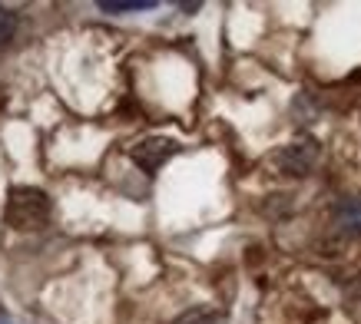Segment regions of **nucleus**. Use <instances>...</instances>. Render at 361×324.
I'll return each mask as SVG.
<instances>
[{"label": "nucleus", "mask_w": 361, "mask_h": 324, "mask_svg": "<svg viewBox=\"0 0 361 324\" xmlns=\"http://www.w3.org/2000/svg\"><path fill=\"white\" fill-rule=\"evenodd\" d=\"M176 152H179V142H176V139H166V136H149V139L136 142V146L130 149V156H133V162H136L146 175H156L166 162L173 159Z\"/></svg>", "instance_id": "7ed1b4c3"}, {"label": "nucleus", "mask_w": 361, "mask_h": 324, "mask_svg": "<svg viewBox=\"0 0 361 324\" xmlns=\"http://www.w3.org/2000/svg\"><path fill=\"white\" fill-rule=\"evenodd\" d=\"M0 324H11V321H7V318H4V314H0Z\"/></svg>", "instance_id": "423d86ee"}, {"label": "nucleus", "mask_w": 361, "mask_h": 324, "mask_svg": "<svg viewBox=\"0 0 361 324\" xmlns=\"http://www.w3.org/2000/svg\"><path fill=\"white\" fill-rule=\"evenodd\" d=\"M4 216H7V225L17 232H37L50 222V199L37 185H13Z\"/></svg>", "instance_id": "f257e3e1"}, {"label": "nucleus", "mask_w": 361, "mask_h": 324, "mask_svg": "<svg viewBox=\"0 0 361 324\" xmlns=\"http://www.w3.org/2000/svg\"><path fill=\"white\" fill-rule=\"evenodd\" d=\"M156 0H99L103 13H133V11H153Z\"/></svg>", "instance_id": "20e7f679"}, {"label": "nucleus", "mask_w": 361, "mask_h": 324, "mask_svg": "<svg viewBox=\"0 0 361 324\" xmlns=\"http://www.w3.org/2000/svg\"><path fill=\"white\" fill-rule=\"evenodd\" d=\"M358 294H361V275H358Z\"/></svg>", "instance_id": "0eeeda50"}, {"label": "nucleus", "mask_w": 361, "mask_h": 324, "mask_svg": "<svg viewBox=\"0 0 361 324\" xmlns=\"http://www.w3.org/2000/svg\"><path fill=\"white\" fill-rule=\"evenodd\" d=\"M318 156H322V149H318V142L312 139V136H298V139L285 142L282 149L272 156V166L279 169V175H292V179H302V175H308L312 169H315Z\"/></svg>", "instance_id": "f03ea898"}, {"label": "nucleus", "mask_w": 361, "mask_h": 324, "mask_svg": "<svg viewBox=\"0 0 361 324\" xmlns=\"http://www.w3.org/2000/svg\"><path fill=\"white\" fill-rule=\"evenodd\" d=\"M173 324H219V311H216V308H206V304H199V308L183 311Z\"/></svg>", "instance_id": "39448f33"}]
</instances>
